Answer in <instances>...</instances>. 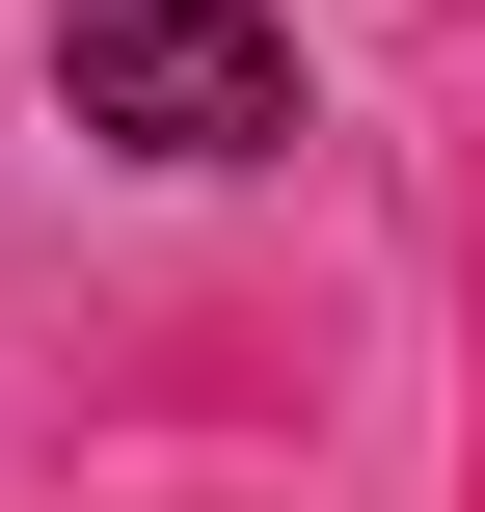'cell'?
<instances>
[{"label": "cell", "mask_w": 485, "mask_h": 512, "mask_svg": "<svg viewBox=\"0 0 485 512\" xmlns=\"http://www.w3.org/2000/svg\"><path fill=\"white\" fill-rule=\"evenodd\" d=\"M27 27H54V108H81L108 162H162V189L297 162V27H270V0H27Z\"/></svg>", "instance_id": "1"}]
</instances>
